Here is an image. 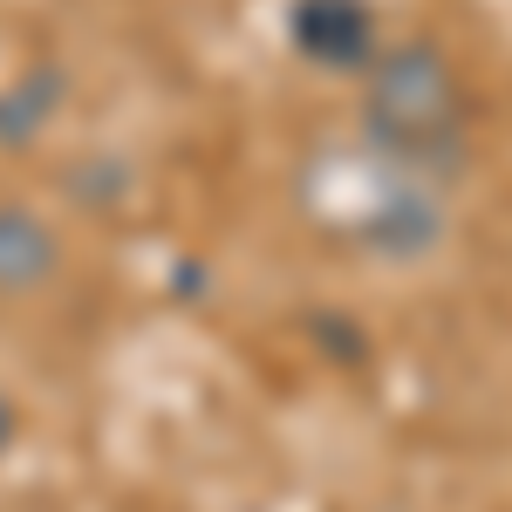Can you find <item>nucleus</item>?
Wrapping results in <instances>:
<instances>
[{
	"label": "nucleus",
	"instance_id": "nucleus-1",
	"mask_svg": "<svg viewBox=\"0 0 512 512\" xmlns=\"http://www.w3.org/2000/svg\"><path fill=\"white\" fill-rule=\"evenodd\" d=\"M355 144L444 192L465 178L478 144V96L444 41L403 35L369 62V76H355Z\"/></svg>",
	"mask_w": 512,
	"mask_h": 512
},
{
	"label": "nucleus",
	"instance_id": "nucleus-2",
	"mask_svg": "<svg viewBox=\"0 0 512 512\" xmlns=\"http://www.w3.org/2000/svg\"><path fill=\"white\" fill-rule=\"evenodd\" d=\"M308 212L376 267H417L451 233L444 185L417 178V171H396L362 144H349V151H335L308 171Z\"/></svg>",
	"mask_w": 512,
	"mask_h": 512
},
{
	"label": "nucleus",
	"instance_id": "nucleus-3",
	"mask_svg": "<svg viewBox=\"0 0 512 512\" xmlns=\"http://www.w3.org/2000/svg\"><path fill=\"white\" fill-rule=\"evenodd\" d=\"M280 35H287V48H294L308 69L349 76V82L369 76V62L390 48L376 0H287Z\"/></svg>",
	"mask_w": 512,
	"mask_h": 512
},
{
	"label": "nucleus",
	"instance_id": "nucleus-4",
	"mask_svg": "<svg viewBox=\"0 0 512 512\" xmlns=\"http://www.w3.org/2000/svg\"><path fill=\"white\" fill-rule=\"evenodd\" d=\"M62 274V233L35 205L0 198V301H28Z\"/></svg>",
	"mask_w": 512,
	"mask_h": 512
},
{
	"label": "nucleus",
	"instance_id": "nucleus-5",
	"mask_svg": "<svg viewBox=\"0 0 512 512\" xmlns=\"http://www.w3.org/2000/svg\"><path fill=\"white\" fill-rule=\"evenodd\" d=\"M62 103H69V69H62L55 55L21 62L14 76L0 82V151L41 144V130L62 117Z\"/></svg>",
	"mask_w": 512,
	"mask_h": 512
},
{
	"label": "nucleus",
	"instance_id": "nucleus-6",
	"mask_svg": "<svg viewBox=\"0 0 512 512\" xmlns=\"http://www.w3.org/2000/svg\"><path fill=\"white\" fill-rule=\"evenodd\" d=\"M14 444H21V403H14V396L0 390V458H7Z\"/></svg>",
	"mask_w": 512,
	"mask_h": 512
}]
</instances>
